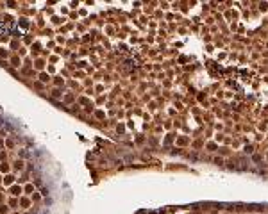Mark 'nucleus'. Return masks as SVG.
<instances>
[{"label": "nucleus", "instance_id": "obj_1", "mask_svg": "<svg viewBox=\"0 0 268 214\" xmlns=\"http://www.w3.org/2000/svg\"><path fill=\"white\" fill-rule=\"evenodd\" d=\"M4 125H6V123H4V118L0 116V127H4Z\"/></svg>", "mask_w": 268, "mask_h": 214}]
</instances>
